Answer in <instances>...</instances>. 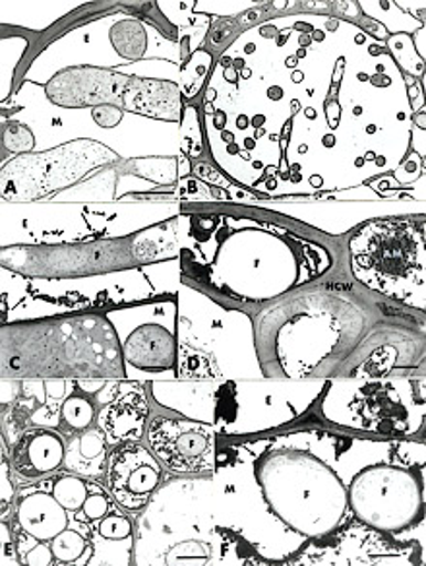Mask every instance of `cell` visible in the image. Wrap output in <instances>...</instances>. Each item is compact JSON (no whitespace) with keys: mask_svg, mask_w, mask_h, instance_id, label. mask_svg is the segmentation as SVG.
I'll return each mask as SVG.
<instances>
[{"mask_svg":"<svg viewBox=\"0 0 426 566\" xmlns=\"http://www.w3.org/2000/svg\"><path fill=\"white\" fill-rule=\"evenodd\" d=\"M179 226L184 274L233 300H277L324 275L333 264L322 244L268 221L190 213Z\"/></svg>","mask_w":426,"mask_h":566,"instance_id":"obj_1","label":"cell"},{"mask_svg":"<svg viewBox=\"0 0 426 566\" xmlns=\"http://www.w3.org/2000/svg\"><path fill=\"white\" fill-rule=\"evenodd\" d=\"M369 315L356 303L310 293L284 301L262 316L258 355L264 375L271 378L307 380L326 363L355 355Z\"/></svg>","mask_w":426,"mask_h":566,"instance_id":"obj_2","label":"cell"},{"mask_svg":"<svg viewBox=\"0 0 426 566\" xmlns=\"http://www.w3.org/2000/svg\"><path fill=\"white\" fill-rule=\"evenodd\" d=\"M253 478L271 516L308 542L348 524V483L307 450H271L254 460Z\"/></svg>","mask_w":426,"mask_h":566,"instance_id":"obj_3","label":"cell"},{"mask_svg":"<svg viewBox=\"0 0 426 566\" xmlns=\"http://www.w3.org/2000/svg\"><path fill=\"white\" fill-rule=\"evenodd\" d=\"M356 280L387 300L425 307V221L387 218L369 221L351 237Z\"/></svg>","mask_w":426,"mask_h":566,"instance_id":"obj_4","label":"cell"},{"mask_svg":"<svg viewBox=\"0 0 426 566\" xmlns=\"http://www.w3.org/2000/svg\"><path fill=\"white\" fill-rule=\"evenodd\" d=\"M320 413L326 421L361 433L407 439L425 423V380L349 378L328 380Z\"/></svg>","mask_w":426,"mask_h":566,"instance_id":"obj_5","label":"cell"},{"mask_svg":"<svg viewBox=\"0 0 426 566\" xmlns=\"http://www.w3.org/2000/svg\"><path fill=\"white\" fill-rule=\"evenodd\" d=\"M184 390L196 394V411L190 419L212 424L220 434L262 433L274 427L292 421V417L302 416V411L292 408H279L287 394L299 385H251V382H189L181 385Z\"/></svg>","mask_w":426,"mask_h":566,"instance_id":"obj_6","label":"cell"},{"mask_svg":"<svg viewBox=\"0 0 426 566\" xmlns=\"http://www.w3.org/2000/svg\"><path fill=\"white\" fill-rule=\"evenodd\" d=\"M348 496L356 522L380 534H403L425 516L423 480L405 465H366L349 481Z\"/></svg>","mask_w":426,"mask_h":566,"instance_id":"obj_7","label":"cell"},{"mask_svg":"<svg viewBox=\"0 0 426 566\" xmlns=\"http://www.w3.org/2000/svg\"><path fill=\"white\" fill-rule=\"evenodd\" d=\"M146 441L173 475L212 478L227 465L220 449V433L212 424L190 417H151Z\"/></svg>","mask_w":426,"mask_h":566,"instance_id":"obj_8","label":"cell"},{"mask_svg":"<svg viewBox=\"0 0 426 566\" xmlns=\"http://www.w3.org/2000/svg\"><path fill=\"white\" fill-rule=\"evenodd\" d=\"M363 526V524H361ZM289 565H418L415 545H400L371 527L338 530L289 558Z\"/></svg>","mask_w":426,"mask_h":566,"instance_id":"obj_9","label":"cell"},{"mask_svg":"<svg viewBox=\"0 0 426 566\" xmlns=\"http://www.w3.org/2000/svg\"><path fill=\"white\" fill-rule=\"evenodd\" d=\"M166 468L150 447L140 442H123L113 447L105 465V488L115 503L128 512H140L156 495Z\"/></svg>","mask_w":426,"mask_h":566,"instance_id":"obj_10","label":"cell"},{"mask_svg":"<svg viewBox=\"0 0 426 566\" xmlns=\"http://www.w3.org/2000/svg\"><path fill=\"white\" fill-rule=\"evenodd\" d=\"M143 382H119L117 392L99 406L97 427L102 429L109 447L123 442H140L146 437L150 421V400Z\"/></svg>","mask_w":426,"mask_h":566,"instance_id":"obj_11","label":"cell"},{"mask_svg":"<svg viewBox=\"0 0 426 566\" xmlns=\"http://www.w3.org/2000/svg\"><path fill=\"white\" fill-rule=\"evenodd\" d=\"M66 441L61 433L47 427H33L10 444V462L20 480L47 478L64 468Z\"/></svg>","mask_w":426,"mask_h":566,"instance_id":"obj_12","label":"cell"},{"mask_svg":"<svg viewBox=\"0 0 426 566\" xmlns=\"http://www.w3.org/2000/svg\"><path fill=\"white\" fill-rule=\"evenodd\" d=\"M120 354L128 367H135L143 373L161 375L167 370H174L179 354L177 332L169 331L163 324H140L123 342Z\"/></svg>","mask_w":426,"mask_h":566,"instance_id":"obj_13","label":"cell"},{"mask_svg":"<svg viewBox=\"0 0 426 566\" xmlns=\"http://www.w3.org/2000/svg\"><path fill=\"white\" fill-rule=\"evenodd\" d=\"M18 530L40 542H53L71 527V512L56 501L51 489L28 488L20 491L14 506Z\"/></svg>","mask_w":426,"mask_h":566,"instance_id":"obj_14","label":"cell"},{"mask_svg":"<svg viewBox=\"0 0 426 566\" xmlns=\"http://www.w3.org/2000/svg\"><path fill=\"white\" fill-rule=\"evenodd\" d=\"M111 447L99 427H89L82 433L72 434L66 441L64 470L86 480H99L105 475V465Z\"/></svg>","mask_w":426,"mask_h":566,"instance_id":"obj_15","label":"cell"},{"mask_svg":"<svg viewBox=\"0 0 426 566\" xmlns=\"http://www.w3.org/2000/svg\"><path fill=\"white\" fill-rule=\"evenodd\" d=\"M55 555V565H89L94 553L92 545V527L79 522L78 526L66 527L63 534L56 535L51 542Z\"/></svg>","mask_w":426,"mask_h":566,"instance_id":"obj_16","label":"cell"},{"mask_svg":"<svg viewBox=\"0 0 426 566\" xmlns=\"http://www.w3.org/2000/svg\"><path fill=\"white\" fill-rule=\"evenodd\" d=\"M97 398L89 394L74 392L66 396L61 408V423L71 431V433H82L89 429L94 421H97Z\"/></svg>","mask_w":426,"mask_h":566,"instance_id":"obj_17","label":"cell"},{"mask_svg":"<svg viewBox=\"0 0 426 566\" xmlns=\"http://www.w3.org/2000/svg\"><path fill=\"white\" fill-rule=\"evenodd\" d=\"M51 491L56 501L63 504L71 514H78L89 495V481L76 473L66 472L53 480Z\"/></svg>","mask_w":426,"mask_h":566,"instance_id":"obj_18","label":"cell"},{"mask_svg":"<svg viewBox=\"0 0 426 566\" xmlns=\"http://www.w3.org/2000/svg\"><path fill=\"white\" fill-rule=\"evenodd\" d=\"M111 41L120 55L127 59H142L148 49V35L140 22L125 20L115 25L111 32Z\"/></svg>","mask_w":426,"mask_h":566,"instance_id":"obj_19","label":"cell"},{"mask_svg":"<svg viewBox=\"0 0 426 566\" xmlns=\"http://www.w3.org/2000/svg\"><path fill=\"white\" fill-rule=\"evenodd\" d=\"M212 66V55L205 51H196L190 56L189 63L182 69L181 94L184 99L196 97L200 87L204 84L205 76Z\"/></svg>","mask_w":426,"mask_h":566,"instance_id":"obj_20","label":"cell"},{"mask_svg":"<svg viewBox=\"0 0 426 566\" xmlns=\"http://www.w3.org/2000/svg\"><path fill=\"white\" fill-rule=\"evenodd\" d=\"M115 499H113L109 489H103L99 483H92L89 481V495H87L86 503L82 506V511L78 514H74L78 522L89 524V522H99L105 518L109 512L115 511Z\"/></svg>","mask_w":426,"mask_h":566,"instance_id":"obj_21","label":"cell"},{"mask_svg":"<svg viewBox=\"0 0 426 566\" xmlns=\"http://www.w3.org/2000/svg\"><path fill=\"white\" fill-rule=\"evenodd\" d=\"M18 555L22 565H55V555L51 543L40 542L22 530L17 532Z\"/></svg>","mask_w":426,"mask_h":566,"instance_id":"obj_22","label":"cell"},{"mask_svg":"<svg viewBox=\"0 0 426 566\" xmlns=\"http://www.w3.org/2000/svg\"><path fill=\"white\" fill-rule=\"evenodd\" d=\"M97 535L102 542H135V524L127 514L113 511L97 522Z\"/></svg>","mask_w":426,"mask_h":566,"instance_id":"obj_23","label":"cell"},{"mask_svg":"<svg viewBox=\"0 0 426 566\" xmlns=\"http://www.w3.org/2000/svg\"><path fill=\"white\" fill-rule=\"evenodd\" d=\"M181 150L182 156H187V158H198L204 151L200 120H198L194 107H189V109L184 111V115H182Z\"/></svg>","mask_w":426,"mask_h":566,"instance_id":"obj_24","label":"cell"},{"mask_svg":"<svg viewBox=\"0 0 426 566\" xmlns=\"http://www.w3.org/2000/svg\"><path fill=\"white\" fill-rule=\"evenodd\" d=\"M0 511H2V520L9 518L10 512L17 506V481L12 478L10 470L9 442L2 441V472H0Z\"/></svg>","mask_w":426,"mask_h":566,"instance_id":"obj_25","label":"cell"},{"mask_svg":"<svg viewBox=\"0 0 426 566\" xmlns=\"http://www.w3.org/2000/svg\"><path fill=\"white\" fill-rule=\"evenodd\" d=\"M2 144L4 148L14 154H28L33 150L35 140H33V134L30 128H25L24 125H18V123H10L4 126V133H2Z\"/></svg>","mask_w":426,"mask_h":566,"instance_id":"obj_26","label":"cell"},{"mask_svg":"<svg viewBox=\"0 0 426 566\" xmlns=\"http://www.w3.org/2000/svg\"><path fill=\"white\" fill-rule=\"evenodd\" d=\"M0 565H22L20 555H18L17 537L10 532L7 520H2V557Z\"/></svg>","mask_w":426,"mask_h":566,"instance_id":"obj_27","label":"cell"},{"mask_svg":"<svg viewBox=\"0 0 426 566\" xmlns=\"http://www.w3.org/2000/svg\"><path fill=\"white\" fill-rule=\"evenodd\" d=\"M94 118L97 120V125L105 126V128H111L117 126L123 118V111L113 107V105H103L94 111Z\"/></svg>","mask_w":426,"mask_h":566,"instance_id":"obj_28","label":"cell"}]
</instances>
